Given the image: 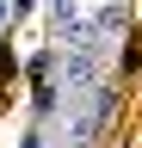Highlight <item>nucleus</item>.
<instances>
[{
  "instance_id": "obj_1",
  "label": "nucleus",
  "mask_w": 142,
  "mask_h": 148,
  "mask_svg": "<svg viewBox=\"0 0 142 148\" xmlns=\"http://www.w3.org/2000/svg\"><path fill=\"white\" fill-rule=\"evenodd\" d=\"M49 25H56V37H68L80 25V6H74V0H49Z\"/></svg>"
},
{
  "instance_id": "obj_2",
  "label": "nucleus",
  "mask_w": 142,
  "mask_h": 148,
  "mask_svg": "<svg viewBox=\"0 0 142 148\" xmlns=\"http://www.w3.org/2000/svg\"><path fill=\"white\" fill-rule=\"evenodd\" d=\"M93 31H99V37H117V31H123V6H99Z\"/></svg>"
},
{
  "instance_id": "obj_3",
  "label": "nucleus",
  "mask_w": 142,
  "mask_h": 148,
  "mask_svg": "<svg viewBox=\"0 0 142 148\" xmlns=\"http://www.w3.org/2000/svg\"><path fill=\"white\" fill-rule=\"evenodd\" d=\"M0 18H6V0H0Z\"/></svg>"
}]
</instances>
